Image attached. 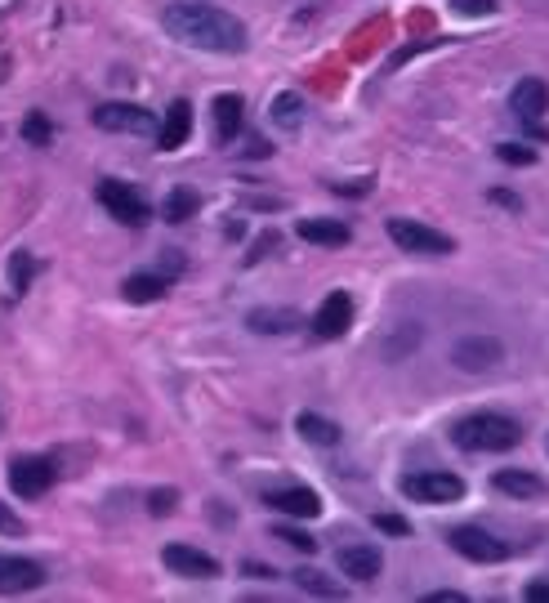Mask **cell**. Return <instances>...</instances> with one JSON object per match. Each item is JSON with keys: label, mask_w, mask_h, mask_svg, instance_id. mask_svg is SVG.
<instances>
[{"label": "cell", "mask_w": 549, "mask_h": 603, "mask_svg": "<svg viewBox=\"0 0 549 603\" xmlns=\"http://www.w3.org/2000/svg\"><path fill=\"white\" fill-rule=\"evenodd\" d=\"M161 27L175 36L179 45H192V50H210V54H242L250 45L246 23L215 5H197V0H179V5H166L161 14Z\"/></svg>", "instance_id": "obj_1"}, {"label": "cell", "mask_w": 549, "mask_h": 603, "mask_svg": "<svg viewBox=\"0 0 549 603\" xmlns=\"http://www.w3.org/2000/svg\"><path fill=\"white\" fill-rule=\"evenodd\" d=\"M451 443L460 452H509V447L523 443V425L514 416H500V411H478V416L456 420Z\"/></svg>", "instance_id": "obj_2"}, {"label": "cell", "mask_w": 549, "mask_h": 603, "mask_svg": "<svg viewBox=\"0 0 549 603\" xmlns=\"http://www.w3.org/2000/svg\"><path fill=\"white\" fill-rule=\"evenodd\" d=\"M384 233H389V242L407 255H429V260H438V255L456 251V242H451L447 233L420 224V219H384Z\"/></svg>", "instance_id": "obj_3"}, {"label": "cell", "mask_w": 549, "mask_h": 603, "mask_svg": "<svg viewBox=\"0 0 549 603\" xmlns=\"http://www.w3.org/2000/svg\"><path fill=\"white\" fill-rule=\"evenodd\" d=\"M5 483H9V492H14V496L36 501V496H45L54 483H59V469H54L50 456H14V461H9Z\"/></svg>", "instance_id": "obj_4"}, {"label": "cell", "mask_w": 549, "mask_h": 603, "mask_svg": "<svg viewBox=\"0 0 549 603\" xmlns=\"http://www.w3.org/2000/svg\"><path fill=\"white\" fill-rule=\"evenodd\" d=\"M402 492L411 501H425V505H451L465 496V478L451 474V469H420V474L402 478Z\"/></svg>", "instance_id": "obj_5"}, {"label": "cell", "mask_w": 549, "mask_h": 603, "mask_svg": "<svg viewBox=\"0 0 549 603\" xmlns=\"http://www.w3.org/2000/svg\"><path fill=\"white\" fill-rule=\"evenodd\" d=\"M99 201H103V210H108L112 219H121L125 228H143L152 219L148 197H143L134 184H121V179H103V184H99Z\"/></svg>", "instance_id": "obj_6"}, {"label": "cell", "mask_w": 549, "mask_h": 603, "mask_svg": "<svg viewBox=\"0 0 549 603\" xmlns=\"http://www.w3.org/2000/svg\"><path fill=\"white\" fill-rule=\"evenodd\" d=\"M94 126L108 134H157L161 121L143 103H99L94 108Z\"/></svg>", "instance_id": "obj_7"}, {"label": "cell", "mask_w": 549, "mask_h": 603, "mask_svg": "<svg viewBox=\"0 0 549 603\" xmlns=\"http://www.w3.org/2000/svg\"><path fill=\"white\" fill-rule=\"evenodd\" d=\"M451 550L456 554H465V559H474V563H500V559H509V545L500 541V536H491L487 528H474V523H465V528H451Z\"/></svg>", "instance_id": "obj_8"}, {"label": "cell", "mask_w": 549, "mask_h": 603, "mask_svg": "<svg viewBox=\"0 0 549 603\" xmlns=\"http://www.w3.org/2000/svg\"><path fill=\"white\" fill-rule=\"evenodd\" d=\"M161 559H166V568L175 572V577H188V581H215L219 577V559L206 550H197V545H166Z\"/></svg>", "instance_id": "obj_9"}, {"label": "cell", "mask_w": 549, "mask_h": 603, "mask_svg": "<svg viewBox=\"0 0 549 603\" xmlns=\"http://www.w3.org/2000/svg\"><path fill=\"white\" fill-rule=\"evenodd\" d=\"M45 586V568L23 554H0V595H32Z\"/></svg>", "instance_id": "obj_10"}, {"label": "cell", "mask_w": 549, "mask_h": 603, "mask_svg": "<svg viewBox=\"0 0 549 603\" xmlns=\"http://www.w3.org/2000/svg\"><path fill=\"white\" fill-rule=\"evenodd\" d=\"M353 327V295L349 291H331L322 300V309L313 313V335L317 340H340Z\"/></svg>", "instance_id": "obj_11"}, {"label": "cell", "mask_w": 549, "mask_h": 603, "mask_svg": "<svg viewBox=\"0 0 549 603\" xmlns=\"http://www.w3.org/2000/svg\"><path fill=\"white\" fill-rule=\"evenodd\" d=\"M509 112H514L523 126L541 121L549 112V85L541 81V76H523V81L514 85V94H509Z\"/></svg>", "instance_id": "obj_12"}, {"label": "cell", "mask_w": 549, "mask_h": 603, "mask_svg": "<svg viewBox=\"0 0 549 603\" xmlns=\"http://www.w3.org/2000/svg\"><path fill=\"white\" fill-rule=\"evenodd\" d=\"M264 505L286 519H317L322 514V496L313 487H277V492H264Z\"/></svg>", "instance_id": "obj_13"}, {"label": "cell", "mask_w": 549, "mask_h": 603, "mask_svg": "<svg viewBox=\"0 0 549 603\" xmlns=\"http://www.w3.org/2000/svg\"><path fill=\"white\" fill-rule=\"evenodd\" d=\"M335 563H340V572L349 581H375L380 577V568H384V554L375 550V545H340L335 550Z\"/></svg>", "instance_id": "obj_14"}, {"label": "cell", "mask_w": 549, "mask_h": 603, "mask_svg": "<svg viewBox=\"0 0 549 603\" xmlns=\"http://www.w3.org/2000/svg\"><path fill=\"white\" fill-rule=\"evenodd\" d=\"M451 358H456L460 371H487L505 358V349H500V340H491V335H469V340H460L456 349H451Z\"/></svg>", "instance_id": "obj_15"}, {"label": "cell", "mask_w": 549, "mask_h": 603, "mask_svg": "<svg viewBox=\"0 0 549 603\" xmlns=\"http://www.w3.org/2000/svg\"><path fill=\"white\" fill-rule=\"evenodd\" d=\"M188 134H192V103L188 99H175L166 108V117H161V130H157V148L161 152H175L188 143Z\"/></svg>", "instance_id": "obj_16"}, {"label": "cell", "mask_w": 549, "mask_h": 603, "mask_svg": "<svg viewBox=\"0 0 549 603\" xmlns=\"http://www.w3.org/2000/svg\"><path fill=\"white\" fill-rule=\"evenodd\" d=\"M295 233H300L304 242H313V246H349L353 242V233H349L344 219H300Z\"/></svg>", "instance_id": "obj_17"}, {"label": "cell", "mask_w": 549, "mask_h": 603, "mask_svg": "<svg viewBox=\"0 0 549 603\" xmlns=\"http://www.w3.org/2000/svg\"><path fill=\"white\" fill-rule=\"evenodd\" d=\"M242 121H246L242 94H219V99H215V139L233 143L237 134H242Z\"/></svg>", "instance_id": "obj_18"}, {"label": "cell", "mask_w": 549, "mask_h": 603, "mask_svg": "<svg viewBox=\"0 0 549 603\" xmlns=\"http://www.w3.org/2000/svg\"><path fill=\"white\" fill-rule=\"evenodd\" d=\"M491 487L505 496H518V501H532V496L545 492V483L532 474V469H496V474H491Z\"/></svg>", "instance_id": "obj_19"}, {"label": "cell", "mask_w": 549, "mask_h": 603, "mask_svg": "<svg viewBox=\"0 0 549 603\" xmlns=\"http://www.w3.org/2000/svg\"><path fill=\"white\" fill-rule=\"evenodd\" d=\"M295 434H300L304 443H313V447H335V443H340V425L326 420V416H317V411H300V416H295Z\"/></svg>", "instance_id": "obj_20"}, {"label": "cell", "mask_w": 549, "mask_h": 603, "mask_svg": "<svg viewBox=\"0 0 549 603\" xmlns=\"http://www.w3.org/2000/svg\"><path fill=\"white\" fill-rule=\"evenodd\" d=\"M166 286H170L166 273H130L121 282V295L130 304H152V300H161V295H166Z\"/></svg>", "instance_id": "obj_21"}, {"label": "cell", "mask_w": 549, "mask_h": 603, "mask_svg": "<svg viewBox=\"0 0 549 603\" xmlns=\"http://www.w3.org/2000/svg\"><path fill=\"white\" fill-rule=\"evenodd\" d=\"M246 327L259 331V335H286V331L300 327V313L295 309H250Z\"/></svg>", "instance_id": "obj_22"}, {"label": "cell", "mask_w": 549, "mask_h": 603, "mask_svg": "<svg viewBox=\"0 0 549 603\" xmlns=\"http://www.w3.org/2000/svg\"><path fill=\"white\" fill-rule=\"evenodd\" d=\"M291 581H295L300 590H308V595H317V599H344V586H340V581H331L326 572H317V568H295Z\"/></svg>", "instance_id": "obj_23"}, {"label": "cell", "mask_w": 549, "mask_h": 603, "mask_svg": "<svg viewBox=\"0 0 549 603\" xmlns=\"http://www.w3.org/2000/svg\"><path fill=\"white\" fill-rule=\"evenodd\" d=\"M197 210H201V197L192 193V188H175V193L161 201V219H166V224H188Z\"/></svg>", "instance_id": "obj_24"}, {"label": "cell", "mask_w": 549, "mask_h": 603, "mask_svg": "<svg viewBox=\"0 0 549 603\" xmlns=\"http://www.w3.org/2000/svg\"><path fill=\"white\" fill-rule=\"evenodd\" d=\"M268 112H273V126H282V130H300V126H304V99H300L295 90L277 94Z\"/></svg>", "instance_id": "obj_25"}, {"label": "cell", "mask_w": 549, "mask_h": 603, "mask_svg": "<svg viewBox=\"0 0 549 603\" xmlns=\"http://www.w3.org/2000/svg\"><path fill=\"white\" fill-rule=\"evenodd\" d=\"M23 139L32 143V148H50V139H54L50 117H45V112H27V117H23Z\"/></svg>", "instance_id": "obj_26"}, {"label": "cell", "mask_w": 549, "mask_h": 603, "mask_svg": "<svg viewBox=\"0 0 549 603\" xmlns=\"http://www.w3.org/2000/svg\"><path fill=\"white\" fill-rule=\"evenodd\" d=\"M36 268H41V264H36V260H32V255H27V251H18L14 260H9V286H14V295H23L27 286H32Z\"/></svg>", "instance_id": "obj_27"}, {"label": "cell", "mask_w": 549, "mask_h": 603, "mask_svg": "<svg viewBox=\"0 0 549 603\" xmlns=\"http://www.w3.org/2000/svg\"><path fill=\"white\" fill-rule=\"evenodd\" d=\"M273 536H277V541H286V545H295L300 554H317V541H313V536H308L304 528H291V523H277Z\"/></svg>", "instance_id": "obj_28"}, {"label": "cell", "mask_w": 549, "mask_h": 603, "mask_svg": "<svg viewBox=\"0 0 549 603\" xmlns=\"http://www.w3.org/2000/svg\"><path fill=\"white\" fill-rule=\"evenodd\" d=\"M496 157L505 166H536V148H523V143H496Z\"/></svg>", "instance_id": "obj_29"}, {"label": "cell", "mask_w": 549, "mask_h": 603, "mask_svg": "<svg viewBox=\"0 0 549 603\" xmlns=\"http://www.w3.org/2000/svg\"><path fill=\"white\" fill-rule=\"evenodd\" d=\"M175 505H179V492H175V487H161V492L148 496V514H157V519L175 514Z\"/></svg>", "instance_id": "obj_30"}, {"label": "cell", "mask_w": 549, "mask_h": 603, "mask_svg": "<svg viewBox=\"0 0 549 603\" xmlns=\"http://www.w3.org/2000/svg\"><path fill=\"white\" fill-rule=\"evenodd\" d=\"M451 9L469 14V18H487V14H496V0H451Z\"/></svg>", "instance_id": "obj_31"}, {"label": "cell", "mask_w": 549, "mask_h": 603, "mask_svg": "<svg viewBox=\"0 0 549 603\" xmlns=\"http://www.w3.org/2000/svg\"><path fill=\"white\" fill-rule=\"evenodd\" d=\"M375 528L389 532V536H411V523L398 519V514H375Z\"/></svg>", "instance_id": "obj_32"}, {"label": "cell", "mask_w": 549, "mask_h": 603, "mask_svg": "<svg viewBox=\"0 0 549 603\" xmlns=\"http://www.w3.org/2000/svg\"><path fill=\"white\" fill-rule=\"evenodd\" d=\"M0 532H5V536H23V532H27V523L18 519V514L9 510V505H0Z\"/></svg>", "instance_id": "obj_33"}, {"label": "cell", "mask_w": 549, "mask_h": 603, "mask_svg": "<svg viewBox=\"0 0 549 603\" xmlns=\"http://www.w3.org/2000/svg\"><path fill=\"white\" fill-rule=\"evenodd\" d=\"M273 246H277V233H264V237H259V242H255V251L246 255V264H255L259 255H264V251H273Z\"/></svg>", "instance_id": "obj_34"}, {"label": "cell", "mask_w": 549, "mask_h": 603, "mask_svg": "<svg viewBox=\"0 0 549 603\" xmlns=\"http://www.w3.org/2000/svg\"><path fill=\"white\" fill-rule=\"evenodd\" d=\"M523 599H532V603H549V581H532V586L523 590Z\"/></svg>", "instance_id": "obj_35"}, {"label": "cell", "mask_w": 549, "mask_h": 603, "mask_svg": "<svg viewBox=\"0 0 549 603\" xmlns=\"http://www.w3.org/2000/svg\"><path fill=\"white\" fill-rule=\"evenodd\" d=\"M242 572H246V577H259V581H273V577H277L268 563H242Z\"/></svg>", "instance_id": "obj_36"}, {"label": "cell", "mask_w": 549, "mask_h": 603, "mask_svg": "<svg viewBox=\"0 0 549 603\" xmlns=\"http://www.w3.org/2000/svg\"><path fill=\"white\" fill-rule=\"evenodd\" d=\"M425 603H465V595L460 590H433V595H425Z\"/></svg>", "instance_id": "obj_37"}, {"label": "cell", "mask_w": 549, "mask_h": 603, "mask_svg": "<svg viewBox=\"0 0 549 603\" xmlns=\"http://www.w3.org/2000/svg\"><path fill=\"white\" fill-rule=\"evenodd\" d=\"M491 201H496V206H509V210H518V197H514V193H500V188H491Z\"/></svg>", "instance_id": "obj_38"}]
</instances>
